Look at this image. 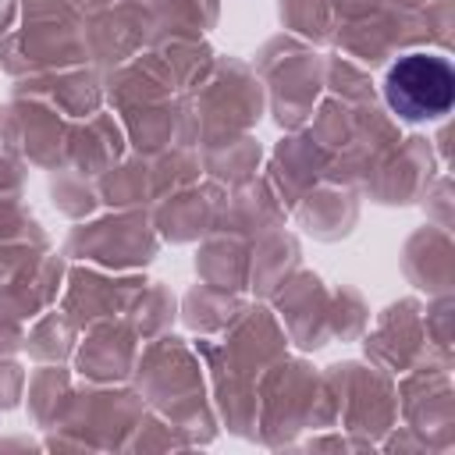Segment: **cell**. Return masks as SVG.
I'll return each instance as SVG.
<instances>
[{
  "label": "cell",
  "mask_w": 455,
  "mask_h": 455,
  "mask_svg": "<svg viewBox=\"0 0 455 455\" xmlns=\"http://www.w3.org/2000/svg\"><path fill=\"white\" fill-rule=\"evenodd\" d=\"M384 96L391 110L405 121H430L451 110L455 103V71L444 57L434 53H409L391 64L384 78Z\"/></svg>",
  "instance_id": "cell-1"
}]
</instances>
